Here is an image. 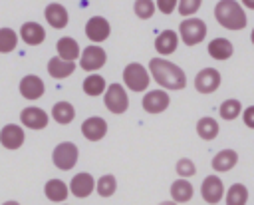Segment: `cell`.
<instances>
[{"label":"cell","instance_id":"36","mask_svg":"<svg viewBox=\"0 0 254 205\" xmlns=\"http://www.w3.org/2000/svg\"><path fill=\"white\" fill-rule=\"evenodd\" d=\"M157 8L163 14H171L175 8H179V0H157Z\"/></svg>","mask_w":254,"mask_h":205},{"label":"cell","instance_id":"22","mask_svg":"<svg viewBox=\"0 0 254 205\" xmlns=\"http://www.w3.org/2000/svg\"><path fill=\"white\" fill-rule=\"evenodd\" d=\"M232 52H234V48H232L230 40H226V38H214L208 44V54L214 60H220V62L222 60H228L232 56Z\"/></svg>","mask_w":254,"mask_h":205},{"label":"cell","instance_id":"24","mask_svg":"<svg viewBox=\"0 0 254 205\" xmlns=\"http://www.w3.org/2000/svg\"><path fill=\"white\" fill-rule=\"evenodd\" d=\"M196 133H198L200 139H206V141L214 139L218 135V123H216V119L214 117H208V115L206 117H200L196 121Z\"/></svg>","mask_w":254,"mask_h":205},{"label":"cell","instance_id":"2","mask_svg":"<svg viewBox=\"0 0 254 205\" xmlns=\"http://www.w3.org/2000/svg\"><path fill=\"white\" fill-rule=\"evenodd\" d=\"M214 18L226 30H242V28H246V22H248L242 4L236 2V0H220V2H216Z\"/></svg>","mask_w":254,"mask_h":205},{"label":"cell","instance_id":"13","mask_svg":"<svg viewBox=\"0 0 254 205\" xmlns=\"http://www.w3.org/2000/svg\"><path fill=\"white\" fill-rule=\"evenodd\" d=\"M20 119L30 129H44L48 125V113L42 107H24Z\"/></svg>","mask_w":254,"mask_h":205},{"label":"cell","instance_id":"17","mask_svg":"<svg viewBox=\"0 0 254 205\" xmlns=\"http://www.w3.org/2000/svg\"><path fill=\"white\" fill-rule=\"evenodd\" d=\"M177 46H179V36L173 30H165L155 38V50L163 56L173 54L177 50Z\"/></svg>","mask_w":254,"mask_h":205},{"label":"cell","instance_id":"27","mask_svg":"<svg viewBox=\"0 0 254 205\" xmlns=\"http://www.w3.org/2000/svg\"><path fill=\"white\" fill-rule=\"evenodd\" d=\"M52 115H54V119H56L58 123L65 125V123H69V121L75 117V109H73V105H71L69 102H58V103L52 107Z\"/></svg>","mask_w":254,"mask_h":205},{"label":"cell","instance_id":"32","mask_svg":"<svg viewBox=\"0 0 254 205\" xmlns=\"http://www.w3.org/2000/svg\"><path fill=\"white\" fill-rule=\"evenodd\" d=\"M95 187H97V193L101 197H111L115 193V189H117V181H115L113 175H103V177H99Z\"/></svg>","mask_w":254,"mask_h":205},{"label":"cell","instance_id":"7","mask_svg":"<svg viewBox=\"0 0 254 205\" xmlns=\"http://www.w3.org/2000/svg\"><path fill=\"white\" fill-rule=\"evenodd\" d=\"M220 86V72L214 68H202L194 78V88L200 94H212Z\"/></svg>","mask_w":254,"mask_h":205},{"label":"cell","instance_id":"20","mask_svg":"<svg viewBox=\"0 0 254 205\" xmlns=\"http://www.w3.org/2000/svg\"><path fill=\"white\" fill-rule=\"evenodd\" d=\"M238 163V153L234 149H222L212 157V169L214 171H228Z\"/></svg>","mask_w":254,"mask_h":205},{"label":"cell","instance_id":"4","mask_svg":"<svg viewBox=\"0 0 254 205\" xmlns=\"http://www.w3.org/2000/svg\"><path fill=\"white\" fill-rule=\"evenodd\" d=\"M103 102H105V107L111 113H125L127 107H129V98H127L121 84H111L105 92Z\"/></svg>","mask_w":254,"mask_h":205},{"label":"cell","instance_id":"33","mask_svg":"<svg viewBox=\"0 0 254 205\" xmlns=\"http://www.w3.org/2000/svg\"><path fill=\"white\" fill-rule=\"evenodd\" d=\"M153 12H155V2L153 0H137L135 2V14L139 18L147 20V18L153 16Z\"/></svg>","mask_w":254,"mask_h":205},{"label":"cell","instance_id":"16","mask_svg":"<svg viewBox=\"0 0 254 205\" xmlns=\"http://www.w3.org/2000/svg\"><path fill=\"white\" fill-rule=\"evenodd\" d=\"M20 34H22V40L26 44H30V46H38V44H42L46 40V30L38 22H26V24H22Z\"/></svg>","mask_w":254,"mask_h":205},{"label":"cell","instance_id":"37","mask_svg":"<svg viewBox=\"0 0 254 205\" xmlns=\"http://www.w3.org/2000/svg\"><path fill=\"white\" fill-rule=\"evenodd\" d=\"M242 119H244V125L254 129V105H248L244 111H242Z\"/></svg>","mask_w":254,"mask_h":205},{"label":"cell","instance_id":"18","mask_svg":"<svg viewBox=\"0 0 254 205\" xmlns=\"http://www.w3.org/2000/svg\"><path fill=\"white\" fill-rule=\"evenodd\" d=\"M73 70H75V64H73L71 60H64L62 56L52 58V60L48 62V72H50V76L56 78V80L67 78L69 74H73Z\"/></svg>","mask_w":254,"mask_h":205},{"label":"cell","instance_id":"21","mask_svg":"<svg viewBox=\"0 0 254 205\" xmlns=\"http://www.w3.org/2000/svg\"><path fill=\"white\" fill-rule=\"evenodd\" d=\"M46 20H48V24L52 26V28H64L65 24H67V10L62 6V4H48V8H46Z\"/></svg>","mask_w":254,"mask_h":205},{"label":"cell","instance_id":"3","mask_svg":"<svg viewBox=\"0 0 254 205\" xmlns=\"http://www.w3.org/2000/svg\"><path fill=\"white\" fill-rule=\"evenodd\" d=\"M179 34L187 46H196L206 36V24L200 18H187L179 26Z\"/></svg>","mask_w":254,"mask_h":205},{"label":"cell","instance_id":"28","mask_svg":"<svg viewBox=\"0 0 254 205\" xmlns=\"http://www.w3.org/2000/svg\"><path fill=\"white\" fill-rule=\"evenodd\" d=\"M218 111H220V117L222 119H236L240 113H242V103H240V100H236V98H230V100H224L222 103H220V107H218Z\"/></svg>","mask_w":254,"mask_h":205},{"label":"cell","instance_id":"5","mask_svg":"<svg viewBox=\"0 0 254 205\" xmlns=\"http://www.w3.org/2000/svg\"><path fill=\"white\" fill-rule=\"evenodd\" d=\"M123 82L133 92H143L149 86V74L141 64H129L123 70Z\"/></svg>","mask_w":254,"mask_h":205},{"label":"cell","instance_id":"11","mask_svg":"<svg viewBox=\"0 0 254 205\" xmlns=\"http://www.w3.org/2000/svg\"><path fill=\"white\" fill-rule=\"evenodd\" d=\"M169 94L163 92V90H153V92H147V96L143 98V109L149 111V113H161L169 107Z\"/></svg>","mask_w":254,"mask_h":205},{"label":"cell","instance_id":"25","mask_svg":"<svg viewBox=\"0 0 254 205\" xmlns=\"http://www.w3.org/2000/svg\"><path fill=\"white\" fill-rule=\"evenodd\" d=\"M44 191H46V197L50 201H56V203L58 201H65V197H67V185L62 179H50L46 183Z\"/></svg>","mask_w":254,"mask_h":205},{"label":"cell","instance_id":"15","mask_svg":"<svg viewBox=\"0 0 254 205\" xmlns=\"http://www.w3.org/2000/svg\"><path fill=\"white\" fill-rule=\"evenodd\" d=\"M20 94L26 100H38L44 94V82L38 76H32V74L24 76L22 82H20Z\"/></svg>","mask_w":254,"mask_h":205},{"label":"cell","instance_id":"1","mask_svg":"<svg viewBox=\"0 0 254 205\" xmlns=\"http://www.w3.org/2000/svg\"><path fill=\"white\" fill-rule=\"evenodd\" d=\"M149 70H151L153 80H155L159 86L167 88V90H183V88L187 86V76H185V72H183L177 64H173V62H169V60L153 58V60L149 62Z\"/></svg>","mask_w":254,"mask_h":205},{"label":"cell","instance_id":"39","mask_svg":"<svg viewBox=\"0 0 254 205\" xmlns=\"http://www.w3.org/2000/svg\"><path fill=\"white\" fill-rule=\"evenodd\" d=\"M250 40H252V44H254V28H252V34H250Z\"/></svg>","mask_w":254,"mask_h":205},{"label":"cell","instance_id":"6","mask_svg":"<svg viewBox=\"0 0 254 205\" xmlns=\"http://www.w3.org/2000/svg\"><path fill=\"white\" fill-rule=\"evenodd\" d=\"M52 159H54L56 167H60V169H64V171L71 169V167L75 165V161H77V145H73L71 141L60 143V145L54 149Z\"/></svg>","mask_w":254,"mask_h":205},{"label":"cell","instance_id":"31","mask_svg":"<svg viewBox=\"0 0 254 205\" xmlns=\"http://www.w3.org/2000/svg\"><path fill=\"white\" fill-rule=\"evenodd\" d=\"M18 44V36L12 28H0V52L6 54V52H12Z\"/></svg>","mask_w":254,"mask_h":205},{"label":"cell","instance_id":"12","mask_svg":"<svg viewBox=\"0 0 254 205\" xmlns=\"http://www.w3.org/2000/svg\"><path fill=\"white\" fill-rule=\"evenodd\" d=\"M81 133H83V137L89 139V141H99V139L107 133V123H105L103 117H97V115L87 117V119L81 123Z\"/></svg>","mask_w":254,"mask_h":205},{"label":"cell","instance_id":"8","mask_svg":"<svg viewBox=\"0 0 254 205\" xmlns=\"http://www.w3.org/2000/svg\"><path fill=\"white\" fill-rule=\"evenodd\" d=\"M105 60H107V56H105V50L103 48H99V46H87L83 50V54H81L79 66L83 70H87V72H95V70H99V68L105 66Z\"/></svg>","mask_w":254,"mask_h":205},{"label":"cell","instance_id":"23","mask_svg":"<svg viewBox=\"0 0 254 205\" xmlns=\"http://www.w3.org/2000/svg\"><path fill=\"white\" fill-rule=\"evenodd\" d=\"M192 191H194V189H192L190 181H187L185 177L173 181V185H171V197H173V201H177V203H187V201H190V199H192Z\"/></svg>","mask_w":254,"mask_h":205},{"label":"cell","instance_id":"29","mask_svg":"<svg viewBox=\"0 0 254 205\" xmlns=\"http://www.w3.org/2000/svg\"><path fill=\"white\" fill-rule=\"evenodd\" d=\"M248 201V189L242 183H234L230 185V189L226 191V203L228 205H244Z\"/></svg>","mask_w":254,"mask_h":205},{"label":"cell","instance_id":"35","mask_svg":"<svg viewBox=\"0 0 254 205\" xmlns=\"http://www.w3.org/2000/svg\"><path fill=\"white\" fill-rule=\"evenodd\" d=\"M202 0H179V14L181 16H192L200 8Z\"/></svg>","mask_w":254,"mask_h":205},{"label":"cell","instance_id":"10","mask_svg":"<svg viewBox=\"0 0 254 205\" xmlns=\"http://www.w3.org/2000/svg\"><path fill=\"white\" fill-rule=\"evenodd\" d=\"M109 32H111V26H109V22H107L105 18H101V16H93V18H89L87 24H85V36H87L91 42H103V40H107Z\"/></svg>","mask_w":254,"mask_h":205},{"label":"cell","instance_id":"30","mask_svg":"<svg viewBox=\"0 0 254 205\" xmlns=\"http://www.w3.org/2000/svg\"><path fill=\"white\" fill-rule=\"evenodd\" d=\"M103 90H105V80H103L101 76L91 74V76H87V78L83 80V92H85L87 96H99Z\"/></svg>","mask_w":254,"mask_h":205},{"label":"cell","instance_id":"26","mask_svg":"<svg viewBox=\"0 0 254 205\" xmlns=\"http://www.w3.org/2000/svg\"><path fill=\"white\" fill-rule=\"evenodd\" d=\"M56 50L64 60H71L73 62L75 58H79V46H77V42L73 38H60Z\"/></svg>","mask_w":254,"mask_h":205},{"label":"cell","instance_id":"9","mask_svg":"<svg viewBox=\"0 0 254 205\" xmlns=\"http://www.w3.org/2000/svg\"><path fill=\"white\" fill-rule=\"evenodd\" d=\"M200 193H202V199L206 203H218V201H222V195H224L222 179L216 177V175L204 177V181L200 185Z\"/></svg>","mask_w":254,"mask_h":205},{"label":"cell","instance_id":"19","mask_svg":"<svg viewBox=\"0 0 254 205\" xmlns=\"http://www.w3.org/2000/svg\"><path fill=\"white\" fill-rule=\"evenodd\" d=\"M93 187H95V181L89 173H77L69 183V189L75 197H87L93 191Z\"/></svg>","mask_w":254,"mask_h":205},{"label":"cell","instance_id":"38","mask_svg":"<svg viewBox=\"0 0 254 205\" xmlns=\"http://www.w3.org/2000/svg\"><path fill=\"white\" fill-rule=\"evenodd\" d=\"M242 2V6H246L248 10H254V0H240Z\"/></svg>","mask_w":254,"mask_h":205},{"label":"cell","instance_id":"14","mask_svg":"<svg viewBox=\"0 0 254 205\" xmlns=\"http://www.w3.org/2000/svg\"><path fill=\"white\" fill-rule=\"evenodd\" d=\"M0 141L6 149H18L24 143V129L16 123H8L0 131Z\"/></svg>","mask_w":254,"mask_h":205},{"label":"cell","instance_id":"34","mask_svg":"<svg viewBox=\"0 0 254 205\" xmlns=\"http://www.w3.org/2000/svg\"><path fill=\"white\" fill-rule=\"evenodd\" d=\"M177 173H179V177H192L194 173H196V167H194V163L190 161V159H187V157H183V159H179L177 161Z\"/></svg>","mask_w":254,"mask_h":205}]
</instances>
